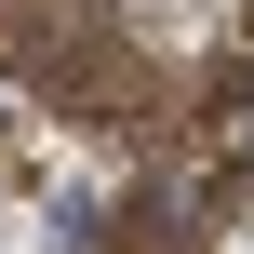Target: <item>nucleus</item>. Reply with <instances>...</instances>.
<instances>
[{
	"label": "nucleus",
	"instance_id": "nucleus-1",
	"mask_svg": "<svg viewBox=\"0 0 254 254\" xmlns=\"http://www.w3.org/2000/svg\"><path fill=\"white\" fill-rule=\"evenodd\" d=\"M228 161H241V188H254V107H228Z\"/></svg>",
	"mask_w": 254,
	"mask_h": 254
}]
</instances>
